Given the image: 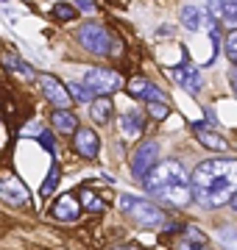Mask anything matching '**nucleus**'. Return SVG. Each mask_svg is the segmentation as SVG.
<instances>
[{"label":"nucleus","instance_id":"9d476101","mask_svg":"<svg viewBox=\"0 0 237 250\" xmlns=\"http://www.w3.org/2000/svg\"><path fill=\"white\" fill-rule=\"evenodd\" d=\"M170 75H173L176 83H179L184 92H190V95H198L201 86H204L201 72L195 70V67H173V70H170Z\"/></svg>","mask_w":237,"mask_h":250},{"label":"nucleus","instance_id":"cd10ccee","mask_svg":"<svg viewBox=\"0 0 237 250\" xmlns=\"http://www.w3.org/2000/svg\"><path fill=\"white\" fill-rule=\"evenodd\" d=\"M207 6H210L212 17H223V9H226V3H223V0H207Z\"/></svg>","mask_w":237,"mask_h":250},{"label":"nucleus","instance_id":"39448f33","mask_svg":"<svg viewBox=\"0 0 237 250\" xmlns=\"http://www.w3.org/2000/svg\"><path fill=\"white\" fill-rule=\"evenodd\" d=\"M156 161H159V142H154V139L142 142L131 156V175L137 181H145L151 175V170L156 167Z\"/></svg>","mask_w":237,"mask_h":250},{"label":"nucleus","instance_id":"f704fd0d","mask_svg":"<svg viewBox=\"0 0 237 250\" xmlns=\"http://www.w3.org/2000/svg\"><path fill=\"white\" fill-rule=\"evenodd\" d=\"M226 3H235V6H237V0H226Z\"/></svg>","mask_w":237,"mask_h":250},{"label":"nucleus","instance_id":"f3484780","mask_svg":"<svg viewBox=\"0 0 237 250\" xmlns=\"http://www.w3.org/2000/svg\"><path fill=\"white\" fill-rule=\"evenodd\" d=\"M3 64L9 67L11 72H20V75H25L28 81H34L37 78V72H34V67L31 64H25L20 56H14V53H3Z\"/></svg>","mask_w":237,"mask_h":250},{"label":"nucleus","instance_id":"2eb2a0df","mask_svg":"<svg viewBox=\"0 0 237 250\" xmlns=\"http://www.w3.org/2000/svg\"><path fill=\"white\" fill-rule=\"evenodd\" d=\"M112 108H115V103L109 100V95H98V98L92 100L90 114H92L95 123H109L112 120Z\"/></svg>","mask_w":237,"mask_h":250},{"label":"nucleus","instance_id":"2f4dec72","mask_svg":"<svg viewBox=\"0 0 237 250\" xmlns=\"http://www.w3.org/2000/svg\"><path fill=\"white\" fill-rule=\"evenodd\" d=\"M115 250H140V248H131V245H123V248H115Z\"/></svg>","mask_w":237,"mask_h":250},{"label":"nucleus","instance_id":"f8f14e48","mask_svg":"<svg viewBox=\"0 0 237 250\" xmlns=\"http://www.w3.org/2000/svg\"><path fill=\"white\" fill-rule=\"evenodd\" d=\"M192 134L198 136V142L204 145V147H210V150H226V139L220 134H215V131H210L207 125L192 123Z\"/></svg>","mask_w":237,"mask_h":250},{"label":"nucleus","instance_id":"1a4fd4ad","mask_svg":"<svg viewBox=\"0 0 237 250\" xmlns=\"http://www.w3.org/2000/svg\"><path fill=\"white\" fill-rule=\"evenodd\" d=\"M81 200L75 195H70V192H64L62 197H56L53 203V217L59 220V223H75L78 217H81Z\"/></svg>","mask_w":237,"mask_h":250},{"label":"nucleus","instance_id":"c756f323","mask_svg":"<svg viewBox=\"0 0 237 250\" xmlns=\"http://www.w3.org/2000/svg\"><path fill=\"white\" fill-rule=\"evenodd\" d=\"M75 6L81 11H95V0H75Z\"/></svg>","mask_w":237,"mask_h":250},{"label":"nucleus","instance_id":"473e14b6","mask_svg":"<svg viewBox=\"0 0 237 250\" xmlns=\"http://www.w3.org/2000/svg\"><path fill=\"white\" fill-rule=\"evenodd\" d=\"M232 206H235V211H237V195H235V197H232Z\"/></svg>","mask_w":237,"mask_h":250},{"label":"nucleus","instance_id":"6ab92c4d","mask_svg":"<svg viewBox=\"0 0 237 250\" xmlns=\"http://www.w3.org/2000/svg\"><path fill=\"white\" fill-rule=\"evenodd\" d=\"M182 22H184V28L195 31V28L204 25V14H201L198 6H184L182 9Z\"/></svg>","mask_w":237,"mask_h":250},{"label":"nucleus","instance_id":"393cba45","mask_svg":"<svg viewBox=\"0 0 237 250\" xmlns=\"http://www.w3.org/2000/svg\"><path fill=\"white\" fill-rule=\"evenodd\" d=\"M226 56L237 64V31H232V34L226 36Z\"/></svg>","mask_w":237,"mask_h":250},{"label":"nucleus","instance_id":"9b49d317","mask_svg":"<svg viewBox=\"0 0 237 250\" xmlns=\"http://www.w3.org/2000/svg\"><path fill=\"white\" fill-rule=\"evenodd\" d=\"M73 145H75V150L81 153L84 159H95L98 150H100V139H98V134H95L92 128H78Z\"/></svg>","mask_w":237,"mask_h":250},{"label":"nucleus","instance_id":"a211bd4d","mask_svg":"<svg viewBox=\"0 0 237 250\" xmlns=\"http://www.w3.org/2000/svg\"><path fill=\"white\" fill-rule=\"evenodd\" d=\"M81 206H84V211H106V200L103 197H98L92 189H81Z\"/></svg>","mask_w":237,"mask_h":250},{"label":"nucleus","instance_id":"ddd939ff","mask_svg":"<svg viewBox=\"0 0 237 250\" xmlns=\"http://www.w3.org/2000/svg\"><path fill=\"white\" fill-rule=\"evenodd\" d=\"M50 123H53V128L59 134H75V131H78V120H75V114L67 111V108H53Z\"/></svg>","mask_w":237,"mask_h":250},{"label":"nucleus","instance_id":"72a5a7b5","mask_svg":"<svg viewBox=\"0 0 237 250\" xmlns=\"http://www.w3.org/2000/svg\"><path fill=\"white\" fill-rule=\"evenodd\" d=\"M109 3H126V0H109Z\"/></svg>","mask_w":237,"mask_h":250},{"label":"nucleus","instance_id":"7ed1b4c3","mask_svg":"<svg viewBox=\"0 0 237 250\" xmlns=\"http://www.w3.org/2000/svg\"><path fill=\"white\" fill-rule=\"evenodd\" d=\"M120 208H123V214L128 220H134L142 228H159V225H165V214L151 200H142V197H134V195H123L120 197Z\"/></svg>","mask_w":237,"mask_h":250},{"label":"nucleus","instance_id":"4468645a","mask_svg":"<svg viewBox=\"0 0 237 250\" xmlns=\"http://www.w3.org/2000/svg\"><path fill=\"white\" fill-rule=\"evenodd\" d=\"M176 248L179 250H207V236H204L198 228L187 225L184 233L179 236V242H176Z\"/></svg>","mask_w":237,"mask_h":250},{"label":"nucleus","instance_id":"f257e3e1","mask_svg":"<svg viewBox=\"0 0 237 250\" xmlns=\"http://www.w3.org/2000/svg\"><path fill=\"white\" fill-rule=\"evenodd\" d=\"M192 195L207 208H220L237 195V159L201 161L192 172Z\"/></svg>","mask_w":237,"mask_h":250},{"label":"nucleus","instance_id":"412c9836","mask_svg":"<svg viewBox=\"0 0 237 250\" xmlns=\"http://www.w3.org/2000/svg\"><path fill=\"white\" fill-rule=\"evenodd\" d=\"M128 95H131V98H137V100H145L148 81L145 78H131V81H128Z\"/></svg>","mask_w":237,"mask_h":250},{"label":"nucleus","instance_id":"bb28decb","mask_svg":"<svg viewBox=\"0 0 237 250\" xmlns=\"http://www.w3.org/2000/svg\"><path fill=\"white\" fill-rule=\"evenodd\" d=\"M39 142H42V147H45L50 156H56V145H53V136L47 134V131H39Z\"/></svg>","mask_w":237,"mask_h":250},{"label":"nucleus","instance_id":"c85d7f7f","mask_svg":"<svg viewBox=\"0 0 237 250\" xmlns=\"http://www.w3.org/2000/svg\"><path fill=\"white\" fill-rule=\"evenodd\" d=\"M223 20L232 22V25H237V6H235V3H226V9H223Z\"/></svg>","mask_w":237,"mask_h":250},{"label":"nucleus","instance_id":"6e6552de","mask_svg":"<svg viewBox=\"0 0 237 250\" xmlns=\"http://www.w3.org/2000/svg\"><path fill=\"white\" fill-rule=\"evenodd\" d=\"M0 200H6L9 206H31V197H28L25 184L17 178V175H9V178H0Z\"/></svg>","mask_w":237,"mask_h":250},{"label":"nucleus","instance_id":"4be33fe9","mask_svg":"<svg viewBox=\"0 0 237 250\" xmlns=\"http://www.w3.org/2000/svg\"><path fill=\"white\" fill-rule=\"evenodd\" d=\"M53 17L62 20V22H70V20L78 17V11H75L70 3H56V6H53Z\"/></svg>","mask_w":237,"mask_h":250},{"label":"nucleus","instance_id":"5701e85b","mask_svg":"<svg viewBox=\"0 0 237 250\" xmlns=\"http://www.w3.org/2000/svg\"><path fill=\"white\" fill-rule=\"evenodd\" d=\"M56 184H59V164L53 161V167H50V175H47L45 184H42V197H50V195H53Z\"/></svg>","mask_w":237,"mask_h":250},{"label":"nucleus","instance_id":"423d86ee","mask_svg":"<svg viewBox=\"0 0 237 250\" xmlns=\"http://www.w3.org/2000/svg\"><path fill=\"white\" fill-rule=\"evenodd\" d=\"M84 83H87L95 95H112V92H118L120 86H123V78L112 70H98V67H92V70H87V75H84Z\"/></svg>","mask_w":237,"mask_h":250},{"label":"nucleus","instance_id":"0eeeda50","mask_svg":"<svg viewBox=\"0 0 237 250\" xmlns=\"http://www.w3.org/2000/svg\"><path fill=\"white\" fill-rule=\"evenodd\" d=\"M39 89H42L45 100H47L53 108H70V103H73V95H70V89L64 86L62 81H56L53 75H39Z\"/></svg>","mask_w":237,"mask_h":250},{"label":"nucleus","instance_id":"7c9ffc66","mask_svg":"<svg viewBox=\"0 0 237 250\" xmlns=\"http://www.w3.org/2000/svg\"><path fill=\"white\" fill-rule=\"evenodd\" d=\"M229 81H232V89H235V95H237V67H232V72H229Z\"/></svg>","mask_w":237,"mask_h":250},{"label":"nucleus","instance_id":"b1692460","mask_svg":"<svg viewBox=\"0 0 237 250\" xmlns=\"http://www.w3.org/2000/svg\"><path fill=\"white\" fill-rule=\"evenodd\" d=\"M148 114H151V120H165V117L170 114V106L159 103V100H148Z\"/></svg>","mask_w":237,"mask_h":250},{"label":"nucleus","instance_id":"aec40b11","mask_svg":"<svg viewBox=\"0 0 237 250\" xmlns=\"http://www.w3.org/2000/svg\"><path fill=\"white\" fill-rule=\"evenodd\" d=\"M67 89H70V95H73V100H78V103H84V100H95L98 95L87 86V83H81V81H70L67 83Z\"/></svg>","mask_w":237,"mask_h":250},{"label":"nucleus","instance_id":"dca6fc26","mask_svg":"<svg viewBox=\"0 0 237 250\" xmlns=\"http://www.w3.org/2000/svg\"><path fill=\"white\" fill-rule=\"evenodd\" d=\"M142 128H145V123H142L140 114H126L120 120V131H123L126 139H140L142 136Z\"/></svg>","mask_w":237,"mask_h":250},{"label":"nucleus","instance_id":"20e7f679","mask_svg":"<svg viewBox=\"0 0 237 250\" xmlns=\"http://www.w3.org/2000/svg\"><path fill=\"white\" fill-rule=\"evenodd\" d=\"M78 42L95 56H109L112 47H115L109 28L100 25V22H87V25H81V31H78Z\"/></svg>","mask_w":237,"mask_h":250},{"label":"nucleus","instance_id":"f03ea898","mask_svg":"<svg viewBox=\"0 0 237 250\" xmlns=\"http://www.w3.org/2000/svg\"><path fill=\"white\" fill-rule=\"evenodd\" d=\"M145 189L156 200H162L167 206H190L195 200L192 195V181H187V172L179 161H165V164H156L151 175L145 178Z\"/></svg>","mask_w":237,"mask_h":250},{"label":"nucleus","instance_id":"a878e982","mask_svg":"<svg viewBox=\"0 0 237 250\" xmlns=\"http://www.w3.org/2000/svg\"><path fill=\"white\" fill-rule=\"evenodd\" d=\"M145 100H159V103H167V95H165L159 86H154V83H148V95Z\"/></svg>","mask_w":237,"mask_h":250}]
</instances>
